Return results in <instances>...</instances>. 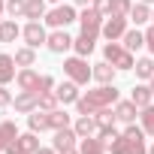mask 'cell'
<instances>
[{
  "mask_svg": "<svg viewBox=\"0 0 154 154\" xmlns=\"http://www.w3.org/2000/svg\"><path fill=\"white\" fill-rule=\"evenodd\" d=\"M118 88H115V82L112 85H100V88H94V91H88L85 97H79L75 100V112L79 115H94L97 109H106V106H115L118 103Z\"/></svg>",
  "mask_w": 154,
  "mask_h": 154,
  "instance_id": "1",
  "label": "cell"
},
{
  "mask_svg": "<svg viewBox=\"0 0 154 154\" xmlns=\"http://www.w3.org/2000/svg\"><path fill=\"white\" fill-rule=\"evenodd\" d=\"M63 72H66V79H72L75 85H88L94 79V69L88 66V57H66L63 60Z\"/></svg>",
  "mask_w": 154,
  "mask_h": 154,
  "instance_id": "2",
  "label": "cell"
},
{
  "mask_svg": "<svg viewBox=\"0 0 154 154\" xmlns=\"http://www.w3.org/2000/svg\"><path fill=\"white\" fill-rule=\"evenodd\" d=\"M103 54H106V60H109L115 69H133V66H136V57H133V51H127L121 42H106Z\"/></svg>",
  "mask_w": 154,
  "mask_h": 154,
  "instance_id": "3",
  "label": "cell"
},
{
  "mask_svg": "<svg viewBox=\"0 0 154 154\" xmlns=\"http://www.w3.org/2000/svg\"><path fill=\"white\" fill-rule=\"evenodd\" d=\"M124 139H127V154H148V145H145V130L136 127L133 121L124 127Z\"/></svg>",
  "mask_w": 154,
  "mask_h": 154,
  "instance_id": "4",
  "label": "cell"
},
{
  "mask_svg": "<svg viewBox=\"0 0 154 154\" xmlns=\"http://www.w3.org/2000/svg\"><path fill=\"white\" fill-rule=\"evenodd\" d=\"M72 21H79V15H75L72 6H54L51 12H45V24L54 27V30H60V27H66Z\"/></svg>",
  "mask_w": 154,
  "mask_h": 154,
  "instance_id": "5",
  "label": "cell"
},
{
  "mask_svg": "<svg viewBox=\"0 0 154 154\" xmlns=\"http://www.w3.org/2000/svg\"><path fill=\"white\" fill-rule=\"evenodd\" d=\"M103 21H106V15H100L94 6H85V12L79 15V24H82V33H91V36H97V33H103Z\"/></svg>",
  "mask_w": 154,
  "mask_h": 154,
  "instance_id": "6",
  "label": "cell"
},
{
  "mask_svg": "<svg viewBox=\"0 0 154 154\" xmlns=\"http://www.w3.org/2000/svg\"><path fill=\"white\" fill-rule=\"evenodd\" d=\"M127 21H130V18H121V15H106V21H103V36H106L109 42H118V39L127 33Z\"/></svg>",
  "mask_w": 154,
  "mask_h": 154,
  "instance_id": "7",
  "label": "cell"
},
{
  "mask_svg": "<svg viewBox=\"0 0 154 154\" xmlns=\"http://www.w3.org/2000/svg\"><path fill=\"white\" fill-rule=\"evenodd\" d=\"M21 36H24V42H27L30 48H39V45H45V39H48V33H45V27H42L39 21H27V24L21 27Z\"/></svg>",
  "mask_w": 154,
  "mask_h": 154,
  "instance_id": "8",
  "label": "cell"
},
{
  "mask_svg": "<svg viewBox=\"0 0 154 154\" xmlns=\"http://www.w3.org/2000/svg\"><path fill=\"white\" fill-rule=\"evenodd\" d=\"M45 45H48V51L63 54V51H69V48H72V36L66 33V27H60V30H51V33H48Z\"/></svg>",
  "mask_w": 154,
  "mask_h": 154,
  "instance_id": "9",
  "label": "cell"
},
{
  "mask_svg": "<svg viewBox=\"0 0 154 154\" xmlns=\"http://www.w3.org/2000/svg\"><path fill=\"white\" fill-rule=\"evenodd\" d=\"M12 106H15V112L30 115L33 109H39V94H33V91H21V94L12 100Z\"/></svg>",
  "mask_w": 154,
  "mask_h": 154,
  "instance_id": "10",
  "label": "cell"
},
{
  "mask_svg": "<svg viewBox=\"0 0 154 154\" xmlns=\"http://www.w3.org/2000/svg\"><path fill=\"white\" fill-rule=\"evenodd\" d=\"M12 145L18 148V154H36V151H39V133H33V130L18 133V139H15Z\"/></svg>",
  "mask_w": 154,
  "mask_h": 154,
  "instance_id": "11",
  "label": "cell"
},
{
  "mask_svg": "<svg viewBox=\"0 0 154 154\" xmlns=\"http://www.w3.org/2000/svg\"><path fill=\"white\" fill-rule=\"evenodd\" d=\"M75 139H79V133H75L72 127H63V130H54V151H66V148H75Z\"/></svg>",
  "mask_w": 154,
  "mask_h": 154,
  "instance_id": "12",
  "label": "cell"
},
{
  "mask_svg": "<svg viewBox=\"0 0 154 154\" xmlns=\"http://www.w3.org/2000/svg\"><path fill=\"white\" fill-rule=\"evenodd\" d=\"M15 82H18V88H21V91H33V94H36L39 72H36V69H30V66H21V69H18V75H15Z\"/></svg>",
  "mask_w": 154,
  "mask_h": 154,
  "instance_id": "13",
  "label": "cell"
},
{
  "mask_svg": "<svg viewBox=\"0 0 154 154\" xmlns=\"http://www.w3.org/2000/svg\"><path fill=\"white\" fill-rule=\"evenodd\" d=\"M54 94H57V100L66 106V103H75V100H79L82 94H79V85H75L72 79H66V82H60L57 88H54Z\"/></svg>",
  "mask_w": 154,
  "mask_h": 154,
  "instance_id": "14",
  "label": "cell"
},
{
  "mask_svg": "<svg viewBox=\"0 0 154 154\" xmlns=\"http://www.w3.org/2000/svg\"><path fill=\"white\" fill-rule=\"evenodd\" d=\"M72 130L79 133V139H88V136H97V118L94 115H79V121L72 124Z\"/></svg>",
  "mask_w": 154,
  "mask_h": 154,
  "instance_id": "15",
  "label": "cell"
},
{
  "mask_svg": "<svg viewBox=\"0 0 154 154\" xmlns=\"http://www.w3.org/2000/svg\"><path fill=\"white\" fill-rule=\"evenodd\" d=\"M115 115H118V121L130 124V121H136V115H139V106H136L133 100H118V103H115Z\"/></svg>",
  "mask_w": 154,
  "mask_h": 154,
  "instance_id": "16",
  "label": "cell"
},
{
  "mask_svg": "<svg viewBox=\"0 0 154 154\" xmlns=\"http://www.w3.org/2000/svg\"><path fill=\"white\" fill-rule=\"evenodd\" d=\"M15 66H18V63H15V57H12V54H0V85H9L15 75H18V72H15Z\"/></svg>",
  "mask_w": 154,
  "mask_h": 154,
  "instance_id": "17",
  "label": "cell"
},
{
  "mask_svg": "<svg viewBox=\"0 0 154 154\" xmlns=\"http://www.w3.org/2000/svg\"><path fill=\"white\" fill-rule=\"evenodd\" d=\"M15 139H18V127H15V121H0V154H3L6 145L15 142Z\"/></svg>",
  "mask_w": 154,
  "mask_h": 154,
  "instance_id": "18",
  "label": "cell"
},
{
  "mask_svg": "<svg viewBox=\"0 0 154 154\" xmlns=\"http://www.w3.org/2000/svg\"><path fill=\"white\" fill-rule=\"evenodd\" d=\"M94 42H97V36H91V33H79L72 39V48H75V54L79 57H88L91 51H94Z\"/></svg>",
  "mask_w": 154,
  "mask_h": 154,
  "instance_id": "19",
  "label": "cell"
},
{
  "mask_svg": "<svg viewBox=\"0 0 154 154\" xmlns=\"http://www.w3.org/2000/svg\"><path fill=\"white\" fill-rule=\"evenodd\" d=\"M27 127H30L33 133H42V130H51V127H48V112H42V109H33V112L27 115Z\"/></svg>",
  "mask_w": 154,
  "mask_h": 154,
  "instance_id": "20",
  "label": "cell"
},
{
  "mask_svg": "<svg viewBox=\"0 0 154 154\" xmlns=\"http://www.w3.org/2000/svg\"><path fill=\"white\" fill-rule=\"evenodd\" d=\"M115 72H118V69H115L109 60H103V63L94 66V79H97L100 85H112V82H115Z\"/></svg>",
  "mask_w": 154,
  "mask_h": 154,
  "instance_id": "21",
  "label": "cell"
},
{
  "mask_svg": "<svg viewBox=\"0 0 154 154\" xmlns=\"http://www.w3.org/2000/svg\"><path fill=\"white\" fill-rule=\"evenodd\" d=\"M21 36V27L12 21V18H3L0 21V42H15Z\"/></svg>",
  "mask_w": 154,
  "mask_h": 154,
  "instance_id": "22",
  "label": "cell"
},
{
  "mask_svg": "<svg viewBox=\"0 0 154 154\" xmlns=\"http://www.w3.org/2000/svg\"><path fill=\"white\" fill-rule=\"evenodd\" d=\"M151 97H154V91H151V85H136L133 88V94H130V100L139 106V109H145V106H151Z\"/></svg>",
  "mask_w": 154,
  "mask_h": 154,
  "instance_id": "23",
  "label": "cell"
},
{
  "mask_svg": "<svg viewBox=\"0 0 154 154\" xmlns=\"http://www.w3.org/2000/svg\"><path fill=\"white\" fill-rule=\"evenodd\" d=\"M45 3L48 0H27V6H24V18H30V21H39V18H45Z\"/></svg>",
  "mask_w": 154,
  "mask_h": 154,
  "instance_id": "24",
  "label": "cell"
},
{
  "mask_svg": "<svg viewBox=\"0 0 154 154\" xmlns=\"http://www.w3.org/2000/svg\"><path fill=\"white\" fill-rule=\"evenodd\" d=\"M121 39H124V48H127V51H139V48L145 45V33H142L139 27H136V30H127Z\"/></svg>",
  "mask_w": 154,
  "mask_h": 154,
  "instance_id": "25",
  "label": "cell"
},
{
  "mask_svg": "<svg viewBox=\"0 0 154 154\" xmlns=\"http://www.w3.org/2000/svg\"><path fill=\"white\" fill-rule=\"evenodd\" d=\"M136 27L139 24H145V21H151V9H148V3H133V9H130V15H127Z\"/></svg>",
  "mask_w": 154,
  "mask_h": 154,
  "instance_id": "26",
  "label": "cell"
},
{
  "mask_svg": "<svg viewBox=\"0 0 154 154\" xmlns=\"http://www.w3.org/2000/svg\"><path fill=\"white\" fill-rule=\"evenodd\" d=\"M79 154H106V145H103L97 136H88V139H82Z\"/></svg>",
  "mask_w": 154,
  "mask_h": 154,
  "instance_id": "27",
  "label": "cell"
},
{
  "mask_svg": "<svg viewBox=\"0 0 154 154\" xmlns=\"http://www.w3.org/2000/svg\"><path fill=\"white\" fill-rule=\"evenodd\" d=\"M12 57H15V63H18V66H33V63H36V48L24 45V48H18Z\"/></svg>",
  "mask_w": 154,
  "mask_h": 154,
  "instance_id": "28",
  "label": "cell"
},
{
  "mask_svg": "<svg viewBox=\"0 0 154 154\" xmlns=\"http://www.w3.org/2000/svg\"><path fill=\"white\" fill-rule=\"evenodd\" d=\"M48 127H51V130H63V127H69V115H66L63 109H51V112H48Z\"/></svg>",
  "mask_w": 154,
  "mask_h": 154,
  "instance_id": "29",
  "label": "cell"
},
{
  "mask_svg": "<svg viewBox=\"0 0 154 154\" xmlns=\"http://www.w3.org/2000/svg\"><path fill=\"white\" fill-rule=\"evenodd\" d=\"M94 118H97V127H115V121H118V115H115V109H112V106L97 109V112H94Z\"/></svg>",
  "mask_w": 154,
  "mask_h": 154,
  "instance_id": "30",
  "label": "cell"
},
{
  "mask_svg": "<svg viewBox=\"0 0 154 154\" xmlns=\"http://www.w3.org/2000/svg\"><path fill=\"white\" fill-rule=\"evenodd\" d=\"M139 121H142V130H145V136H154V106H145V109H139Z\"/></svg>",
  "mask_w": 154,
  "mask_h": 154,
  "instance_id": "31",
  "label": "cell"
},
{
  "mask_svg": "<svg viewBox=\"0 0 154 154\" xmlns=\"http://www.w3.org/2000/svg\"><path fill=\"white\" fill-rule=\"evenodd\" d=\"M136 75H139V79H148L151 82V75H154V60L151 57H142V60H136Z\"/></svg>",
  "mask_w": 154,
  "mask_h": 154,
  "instance_id": "32",
  "label": "cell"
},
{
  "mask_svg": "<svg viewBox=\"0 0 154 154\" xmlns=\"http://www.w3.org/2000/svg\"><path fill=\"white\" fill-rule=\"evenodd\" d=\"M57 103H60V100H57V94H54V91H48V94H39V109H42V112H51V109H57Z\"/></svg>",
  "mask_w": 154,
  "mask_h": 154,
  "instance_id": "33",
  "label": "cell"
},
{
  "mask_svg": "<svg viewBox=\"0 0 154 154\" xmlns=\"http://www.w3.org/2000/svg\"><path fill=\"white\" fill-rule=\"evenodd\" d=\"M24 6H27V0H6L9 18H21V15H24Z\"/></svg>",
  "mask_w": 154,
  "mask_h": 154,
  "instance_id": "34",
  "label": "cell"
},
{
  "mask_svg": "<svg viewBox=\"0 0 154 154\" xmlns=\"http://www.w3.org/2000/svg\"><path fill=\"white\" fill-rule=\"evenodd\" d=\"M106 151H112V154H127V139H124V133H118V136L106 145Z\"/></svg>",
  "mask_w": 154,
  "mask_h": 154,
  "instance_id": "35",
  "label": "cell"
},
{
  "mask_svg": "<svg viewBox=\"0 0 154 154\" xmlns=\"http://www.w3.org/2000/svg\"><path fill=\"white\" fill-rule=\"evenodd\" d=\"M130 9H133V0H115L112 15H121V18H127V15H130Z\"/></svg>",
  "mask_w": 154,
  "mask_h": 154,
  "instance_id": "36",
  "label": "cell"
},
{
  "mask_svg": "<svg viewBox=\"0 0 154 154\" xmlns=\"http://www.w3.org/2000/svg\"><path fill=\"white\" fill-rule=\"evenodd\" d=\"M112 6H115V0H94V9L100 15H112Z\"/></svg>",
  "mask_w": 154,
  "mask_h": 154,
  "instance_id": "37",
  "label": "cell"
},
{
  "mask_svg": "<svg viewBox=\"0 0 154 154\" xmlns=\"http://www.w3.org/2000/svg\"><path fill=\"white\" fill-rule=\"evenodd\" d=\"M54 88V79L51 75H39V85H36V94H48Z\"/></svg>",
  "mask_w": 154,
  "mask_h": 154,
  "instance_id": "38",
  "label": "cell"
},
{
  "mask_svg": "<svg viewBox=\"0 0 154 154\" xmlns=\"http://www.w3.org/2000/svg\"><path fill=\"white\" fill-rule=\"evenodd\" d=\"M6 106H12V94L6 91V85H0V109H6Z\"/></svg>",
  "mask_w": 154,
  "mask_h": 154,
  "instance_id": "39",
  "label": "cell"
},
{
  "mask_svg": "<svg viewBox=\"0 0 154 154\" xmlns=\"http://www.w3.org/2000/svg\"><path fill=\"white\" fill-rule=\"evenodd\" d=\"M145 45H148V51L154 54V27H148V30H145Z\"/></svg>",
  "mask_w": 154,
  "mask_h": 154,
  "instance_id": "40",
  "label": "cell"
},
{
  "mask_svg": "<svg viewBox=\"0 0 154 154\" xmlns=\"http://www.w3.org/2000/svg\"><path fill=\"white\" fill-rule=\"evenodd\" d=\"M72 3H75V6H91L94 0H72Z\"/></svg>",
  "mask_w": 154,
  "mask_h": 154,
  "instance_id": "41",
  "label": "cell"
},
{
  "mask_svg": "<svg viewBox=\"0 0 154 154\" xmlns=\"http://www.w3.org/2000/svg\"><path fill=\"white\" fill-rule=\"evenodd\" d=\"M36 154H57V151H51V148H39Z\"/></svg>",
  "mask_w": 154,
  "mask_h": 154,
  "instance_id": "42",
  "label": "cell"
},
{
  "mask_svg": "<svg viewBox=\"0 0 154 154\" xmlns=\"http://www.w3.org/2000/svg\"><path fill=\"white\" fill-rule=\"evenodd\" d=\"M3 12H6V3H3V0H0V21H3Z\"/></svg>",
  "mask_w": 154,
  "mask_h": 154,
  "instance_id": "43",
  "label": "cell"
},
{
  "mask_svg": "<svg viewBox=\"0 0 154 154\" xmlns=\"http://www.w3.org/2000/svg\"><path fill=\"white\" fill-rule=\"evenodd\" d=\"M60 154H79V151H75V148H66V151H60Z\"/></svg>",
  "mask_w": 154,
  "mask_h": 154,
  "instance_id": "44",
  "label": "cell"
},
{
  "mask_svg": "<svg viewBox=\"0 0 154 154\" xmlns=\"http://www.w3.org/2000/svg\"><path fill=\"white\" fill-rule=\"evenodd\" d=\"M148 154H154V145H148Z\"/></svg>",
  "mask_w": 154,
  "mask_h": 154,
  "instance_id": "45",
  "label": "cell"
},
{
  "mask_svg": "<svg viewBox=\"0 0 154 154\" xmlns=\"http://www.w3.org/2000/svg\"><path fill=\"white\" fill-rule=\"evenodd\" d=\"M151 91H154V75H151Z\"/></svg>",
  "mask_w": 154,
  "mask_h": 154,
  "instance_id": "46",
  "label": "cell"
},
{
  "mask_svg": "<svg viewBox=\"0 0 154 154\" xmlns=\"http://www.w3.org/2000/svg\"><path fill=\"white\" fill-rule=\"evenodd\" d=\"M142 3H154V0H142Z\"/></svg>",
  "mask_w": 154,
  "mask_h": 154,
  "instance_id": "47",
  "label": "cell"
},
{
  "mask_svg": "<svg viewBox=\"0 0 154 154\" xmlns=\"http://www.w3.org/2000/svg\"><path fill=\"white\" fill-rule=\"evenodd\" d=\"M48 3H60V0H48Z\"/></svg>",
  "mask_w": 154,
  "mask_h": 154,
  "instance_id": "48",
  "label": "cell"
},
{
  "mask_svg": "<svg viewBox=\"0 0 154 154\" xmlns=\"http://www.w3.org/2000/svg\"><path fill=\"white\" fill-rule=\"evenodd\" d=\"M151 21H154V9H151Z\"/></svg>",
  "mask_w": 154,
  "mask_h": 154,
  "instance_id": "49",
  "label": "cell"
}]
</instances>
